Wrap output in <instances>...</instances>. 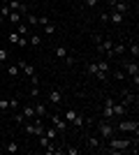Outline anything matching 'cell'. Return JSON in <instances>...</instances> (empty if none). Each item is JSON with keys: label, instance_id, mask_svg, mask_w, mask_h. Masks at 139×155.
<instances>
[{"label": "cell", "instance_id": "6da1fadb", "mask_svg": "<svg viewBox=\"0 0 139 155\" xmlns=\"http://www.w3.org/2000/svg\"><path fill=\"white\" fill-rule=\"evenodd\" d=\"M107 141H109L107 153H123V150H127L132 146V139H116V134H114L111 139H107Z\"/></svg>", "mask_w": 139, "mask_h": 155}, {"label": "cell", "instance_id": "7a4b0ae2", "mask_svg": "<svg viewBox=\"0 0 139 155\" xmlns=\"http://www.w3.org/2000/svg\"><path fill=\"white\" fill-rule=\"evenodd\" d=\"M114 134H116V127H114L109 120H104V118H102V120L98 123V137L102 139V141H107V139H111Z\"/></svg>", "mask_w": 139, "mask_h": 155}, {"label": "cell", "instance_id": "3957f363", "mask_svg": "<svg viewBox=\"0 0 139 155\" xmlns=\"http://www.w3.org/2000/svg\"><path fill=\"white\" fill-rule=\"evenodd\" d=\"M63 118H65L67 123L77 125V127H84V125H86V118L81 116V114H77V111H74V109H67L65 114H63Z\"/></svg>", "mask_w": 139, "mask_h": 155}, {"label": "cell", "instance_id": "277c9868", "mask_svg": "<svg viewBox=\"0 0 139 155\" xmlns=\"http://www.w3.org/2000/svg\"><path fill=\"white\" fill-rule=\"evenodd\" d=\"M114 127H116V132H134L137 134V130H139V123L137 120H118V123H114Z\"/></svg>", "mask_w": 139, "mask_h": 155}, {"label": "cell", "instance_id": "5b68a950", "mask_svg": "<svg viewBox=\"0 0 139 155\" xmlns=\"http://www.w3.org/2000/svg\"><path fill=\"white\" fill-rule=\"evenodd\" d=\"M123 70L132 77L134 86H137V84H139V67H137V60H125V63H123Z\"/></svg>", "mask_w": 139, "mask_h": 155}, {"label": "cell", "instance_id": "8992f818", "mask_svg": "<svg viewBox=\"0 0 139 155\" xmlns=\"http://www.w3.org/2000/svg\"><path fill=\"white\" fill-rule=\"evenodd\" d=\"M121 104H123L125 109L132 107V104H137V95H134L130 88H123V91H121Z\"/></svg>", "mask_w": 139, "mask_h": 155}, {"label": "cell", "instance_id": "52a82bcc", "mask_svg": "<svg viewBox=\"0 0 139 155\" xmlns=\"http://www.w3.org/2000/svg\"><path fill=\"white\" fill-rule=\"evenodd\" d=\"M49 118H51L53 127L58 130V132H65V130H70V123H67V120L60 116V114H49Z\"/></svg>", "mask_w": 139, "mask_h": 155}, {"label": "cell", "instance_id": "ba28073f", "mask_svg": "<svg viewBox=\"0 0 139 155\" xmlns=\"http://www.w3.org/2000/svg\"><path fill=\"white\" fill-rule=\"evenodd\" d=\"M114 97H107L104 100V107H102V118L104 120H114Z\"/></svg>", "mask_w": 139, "mask_h": 155}, {"label": "cell", "instance_id": "9c48e42d", "mask_svg": "<svg viewBox=\"0 0 139 155\" xmlns=\"http://www.w3.org/2000/svg\"><path fill=\"white\" fill-rule=\"evenodd\" d=\"M111 46H114V39L107 37V39H102V42L98 44V51H102L107 58H111Z\"/></svg>", "mask_w": 139, "mask_h": 155}, {"label": "cell", "instance_id": "30bf717a", "mask_svg": "<svg viewBox=\"0 0 139 155\" xmlns=\"http://www.w3.org/2000/svg\"><path fill=\"white\" fill-rule=\"evenodd\" d=\"M111 9H114V12H118V14H123V16H125V14L130 12V2H127V0H123V2H111Z\"/></svg>", "mask_w": 139, "mask_h": 155}, {"label": "cell", "instance_id": "8fae6325", "mask_svg": "<svg viewBox=\"0 0 139 155\" xmlns=\"http://www.w3.org/2000/svg\"><path fill=\"white\" fill-rule=\"evenodd\" d=\"M19 72H23V74H28V77H35V67L30 63H26V60H19Z\"/></svg>", "mask_w": 139, "mask_h": 155}, {"label": "cell", "instance_id": "7c38bea8", "mask_svg": "<svg viewBox=\"0 0 139 155\" xmlns=\"http://www.w3.org/2000/svg\"><path fill=\"white\" fill-rule=\"evenodd\" d=\"M86 143H88V148H91V150H104V148H102V139H100V137H88Z\"/></svg>", "mask_w": 139, "mask_h": 155}, {"label": "cell", "instance_id": "4fadbf2b", "mask_svg": "<svg viewBox=\"0 0 139 155\" xmlns=\"http://www.w3.org/2000/svg\"><path fill=\"white\" fill-rule=\"evenodd\" d=\"M86 70L91 72L93 77H98L100 81H104V79H107V74H104V72H100V70H98V65H95V63H88V65H86Z\"/></svg>", "mask_w": 139, "mask_h": 155}, {"label": "cell", "instance_id": "5bb4252c", "mask_svg": "<svg viewBox=\"0 0 139 155\" xmlns=\"http://www.w3.org/2000/svg\"><path fill=\"white\" fill-rule=\"evenodd\" d=\"M16 32H19L21 37H28V35H30L33 30H30V26H28L26 21H21V23H16Z\"/></svg>", "mask_w": 139, "mask_h": 155}, {"label": "cell", "instance_id": "9a60e30c", "mask_svg": "<svg viewBox=\"0 0 139 155\" xmlns=\"http://www.w3.org/2000/svg\"><path fill=\"white\" fill-rule=\"evenodd\" d=\"M19 111H21V116L26 118V120L35 118V107H30V104H23V109H19Z\"/></svg>", "mask_w": 139, "mask_h": 155}, {"label": "cell", "instance_id": "2e32d148", "mask_svg": "<svg viewBox=\"0 0 139 155\" xmlns=\"http://www.w3.org/2000/svg\"><path fill=\"white\" fill-rule=\"evenodd\" d=\"M49 102L51 104H60L63 102V93L60 91H49Z\"/></svg>", "mask_w": 139, "mask_h": 155}, {"label": "cell", "instance_id": "e0dca14e", "mask_svg": "<svg viewBox=\"0 0 139 155\" xmlns=\"http://www.w3.org/2000/svg\"><path fill=\"white\" fill-rule=\"evenodd\" d=\"M35 116H40V118L49 116V111H46V104H44V102H37V104H35Z\"/></svg>", "mask_w": 139, "mask_h": 155}, {"label": "cell", "instance_id": "ac0fdd59", "mask_svg": "<svg viewBox=\"0 0 139 155\" xmlns=\"http://www.w3.org/2000/svg\"><path fill=\"white\" fill-rule=\"evenodd\" d=\"M123 53H125V44H121V42H118V44L111 46V58H114V56H123Z\"/></svg>", "mask_w": 139, "mask_h": 155}, {"label": "cell", "instance_id": "d6986e66", "mask_svg": "<svg viewBox=\"0 0 139 155\" xmlns=\"http://www.w3.org/2000/svg\"><path fill=\"white\" fill-rule=\"evenodd\" d=\"M26 23H28L30 28H33V26H40V16H35V14L28 12V14H26Z\"/></svg>", "mask_w": 139, "mask_h": 155}, {"label": "cell", "instance_id": "ffe728a7", "mask_svg": "<svg viewBox=\"0 0 139 155\" xmlns=\"http://www.w3.org/2000/svg\"><path fill=\"white\" fill-rule=\"evenodd\" d=\"M9 12H12V9H9V5H7V2H2V5H0V23L9 16Z\"/></svg>", "mask_w": 139, "mask_h": 155}, {"label": "cell", "instance_id": "44dd1931", "mask_svg": "<svg viewBox=\"0 0 139 155\" xmlns=\"http://www.w3.org/2000/svg\"><path fill=\"white\" fill-rule=\"evenodd\" d=\"M109 21L118 26V23H123V14H118V12H114V9H111V14H109Z\"/></svg>", "mask_w": 139, "mask_h": 155}, {"label": "cell", "instance_id": "7402d4cb", "mask_svg": "<svg viewBox=\"0 0 139 155\" xmlns=\"http://www.w3.org/2000/svg\"><path fill=\"white\" fill-rule=\"evenodd\" d=\"M7 21H12L14 26H16V23H21V21H23V16H21L19 12H9V16H7Z\"/></svg>", "mask_w": 139, "mask_h": 155}, {"label": "cell", "instance_id": "603a6c76", "mask_svg": "<svg viewBox=\"0 0 139 155\" xmlns=\"http://www.w3.org/2000/svg\"><path fill=\"white\" fill-rule=\"evenodd\" d=\"M53 32H56V23L49 19V21L44 23V35H53Z\"/></svg>", "mask_w": 139, "mask_h": 155}, {"label": "cell", "instance_id": "cb8c5ba5", "mask_svg": "<svg viewBox=\"0 0 139 155\" xmlns=\"http://www.w3.org/2000/svg\"><path fill=\"white\" fill-rule=\"evenodd\" d=\"M28 44L40 46V44H42V37H40V35H33V32H30V35H28Z\"/></svg>", "mask_w": 139, "mask_h": 155}, {"label": "cell", "instance_id": "d4e9b609", "mask_svg": "<svg viewBox=\"0 0 139 155\" xmlns=\"http://www.w3.org/2000/svg\"><path fill=\"white\" fill-rule=\"evenodd\" d=\"M95 65H98V70H100V72H104V74H109V60H98Z\"/></svg>", "mask_w": 139, "mask_h": 155}, {"label": "cell", "instance_id": "484cf974", "mask_svg": "<svg viewBox=\"0 0 139 155\" xmlns=\"http://www.w3.org/2000/svg\"><path fill=\"white\" fill-rule=\"evenodd\" d=\"M40 146H42V148H49V146H53V141L46 134H40Z\"/></svg>", "mask_w": 139, "mask_h": 155}, {"label": "cell", "instance_id": "4316f807", "mask_svg": "<svg viewBox=\"0 0 139 155\" xmlns=\"http://www.w3.org/2000/svg\"><path fill=\"white\" fill-rule=\"evenodd\" d=\"M44 134H46V137H49V139L53 141V139L58 137V130H56V127H44Z\"/></svg>", "mask_w": 139, "mask_h": 155}, {"label": "cell", "instance_id": "83f0119b", "mask_svg": "<svg viewBox=\"0 0 139 155\" xmlns=\"http://www.w3.org/2000/svg\"><path fill=\"white\" fill-rule=\"evenodd\" d=\"M19 109H21L19 97H12V100H9V111H19Z\"/></svg>", "mask_w": 139, "mask_h": 155}, {"label": "cell", "instance_id": "f1b7e54d", "mask_svg": "<svg viewBox=\"0 0 139 155\" xmlns=\"http://www.w3.org/2000/svg\"><path fill=\"white\" fill-rule=\"evenodd\" d=\"M7 74L9 77H19V65H7Z\"/></svg>", "mask_w": 139, "mask_h": 155}, {"label": "cell", "instance_id": "f546056e", "mask_svg": "<svg viewBox=\"0 0 139 155\" xmlns=\"http://www.w3.org/2000/svg\"><path fill=\"white\" fill-rule=\"evenodd\" d=\"M7 39H9V42H12V44H19V39H21V35L16 30L14 32H9V35H7Z\"/></svg>", "mask_w": 139, "mask_h": 155}, {"label": "cell", "instance_id": "4dcf8cb0", "mask_svg": "<svg viewBox=\"0 0 139 155\" xmlns=\"http://www.w3.org/2000/svg\"><path fill=\"white\" fill-rule=\"evenodd\" d=\"M56 56H58V58H70V56H67V49H65V46H56Z\"/></svg>", "mask_w": 139, "mask_h": 155}, {"label": "cell", "instance_id": "1f68e13d", "mask_svg": "<svg viewBox=\"0 0 139 155\" xmlns=\"http://www.w3.org/2000/svg\"><path fill=\"white\" fill-rule=\"evenodd\" d=\"M5 150H7V153H16V150H19V143H16V141H9L5 146Z\"/></svg>", "mask_w": 139, "mask_h": 155}, {"label": "cell", "instance_id": "d6a6232c", "mask_svg": "<svg viewBox=\"0 0 139 155\" xmlns=\"http://www.w3.org/2000/svg\"><path fill=\"white\" fill-rule=\"evenodd\" d=\"M0 111H2V114H5V111H9V100L0 97Z\"/></svg>", "mask_w": 139, "mask_h": 155}, {"label": "cell", "instance_id": "836d02e7", "mask_svg": "<svg viewBox=\"0 0 139 155\" xmlns=\"http://www.w3.org/2000/svg\"><path fill=\"white\" fill-rule=\"evenodd\" d=\"M130 53H132L134 60H137V56H139V44H137V42H132V44H130Z\"/></svg>", "mask_w": 139, "mask_h": 155}, {"label": "cell", "instance_id": "e575fe53", "mask_svg": "<svg viewBox=\"0 0 139 155\" xmlns=\"http://www.w3.org/2000/svg\"><path fill=\"white\" fill-rule=\"evenodd\" d=\"M44 153H49V155H60L63 150H60V148H53V146H49V148H44Z\"/></svg>", "mask_w": 139, "mask_h": 155}, {"label": "cell", "instance_id": "d590c367", "mask_svg": "<svg viewBox=\"0 0 139 155\" xmlns=\"http://www.w3.org/2000/svg\"><path fill=\"white\" fill-rule=\"evenodd\" d=\"M7 58H9V51H5V49H0V63H5Z\"/></svg>", "mask_w": 139, "mask_h": 155}, {"label": "cell", "instance_id": "8d00e7d4", "mask_svg": "<svg viewBox=\"0 0 139 155\" xmlns=\"http://www.w3.org/2000/svg\"><path fill=\"white\" fill-rule=\"evenodd\" d=\"M28 95H33V97L40 95V88H37V84H33V88H30V93H28Z\"/></svg>", "mask_w": 139, "mask_h": 155}, {"label": "cell", "instance_id": "74e56055", "mask_svg": "<svg viewBox=\"0 0 139 155\" xmlns=\"http://www.w3.org/2000/svg\"><path fill=\"white\" fill-rule=\"evenodd\" d=\"M65 153H70V155H79L81 150H79V148H65Z\"/></svg>", "mask_w": 139, "mask_h": 155}, {"label": "cell", "instance_id": "f35d334b", "mask_svg": "<svg viewBox=\"0 0 139 155\" xmlns=\"http://www.w3.org/2000/svg\"><path fill=\"white\" fill-rule=\"evenodd\" d=\"M114 77L118 79V81H123V79H125V74H123V72H118V70H116V74H114Z\"/></svg>", "mask_w": 139, "mask_h": 155}, {"label": "cell", "instance_id": "ab89813d", "mask_svg": "<svg viewBox=\"0 0 139 155\" xmlns=\"http://www.w3.org/2000/svg\"><path fill=\"white\" fill-rule=\"evenodd\" d=\"M84 2H86V7H95L98 5V0H84Z\"/></svg>", "mask_w": 139, "mask_h": 155}, {"label": "cell", "instance_id": "60d3db41", "mask_svg": "<svg viewBox=\"0 0 139 155\" xmlns=\"http://www.w3.org/2000/svg\"><path fill=\"white\" fill-rule=\"evenodd\" d=\"M2 70H5V63H0V72H2Z\"/></svg>", "mask_w": 139, "mask_h": 155}, {"label": "cell", "instance_id": "b9f144b4", "mask_svg": "<svg viewBox=\"0 0 139 155\" xmlns=\"http://www.w3.org/2000/svg\"><path fill=\"white\" fill-rule=\"evenodd\" d=\"M111 2H123V0H111Z\"/></svg>", "mask_w": 139, "mask_h": 155}]
</instances>
